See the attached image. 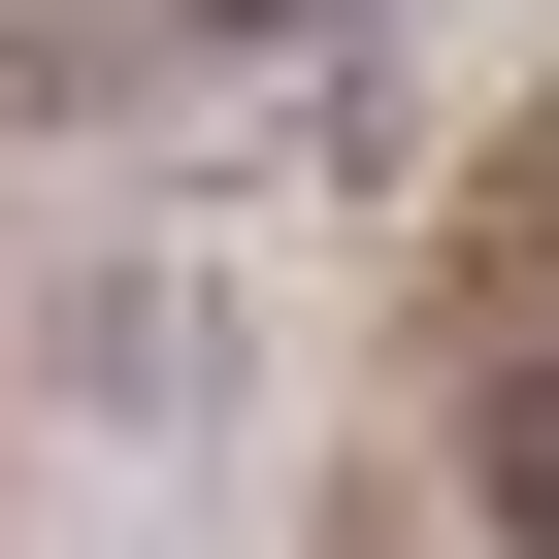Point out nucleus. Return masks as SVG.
Masks as SVG:
<instances>
[{"label":"nucleus","instance_id":"obj_1","mask_svg":"<svg viewBox=\"0 0 559 559\" xmlns=\"http://www.w3.org/2000/svg\"><path fill=\"white\" fill-rule=\"evenodd\" d=\"M493 559H559V330L493 362Z\"/></svg>","mask_w":559,"mask_h":559}]
</instances>
